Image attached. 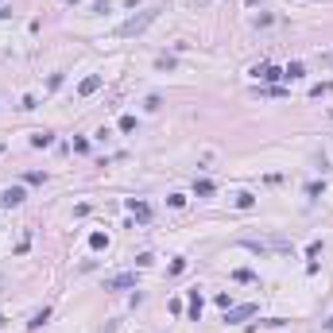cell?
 I'll return each mask as SVG.
<instances>
[{
	"instance_id": "cell-11",
	"label": "cell",
	"mask_w": 333,
	"mask_h": 333,
	"mask_svg": "<svg viewBox=\"0 0 333 333\" xmlns=\"http://www.w3.org/2000/svg\"><path fill=\"white\" fill-rule=\"evenodd\" d=\"M194 194H198V198H210V194H213V182H210V178H198V182H194Z\"/></svg>"
},
{
	"instance_id": "cell-13",
	"label": "cell",
	"mask_w": 333,
	"mask_h": 333,
	"mask_svg": "<svg viewBox=\"0 0 333 333\" xmlns=\"http://www.w3.org/2000/svg\"><path fill=\"white\" fill-rule=\"evenodd\" d=\"M31 143H35V148H51L54 136H51V132H39V136H31Z\"/></svg>"
},
{
	"instance_id": "cell-16",
	"label": "cell",
	"mask_w": 333,
	"mask_h": 333,
	"mask_svg": "<svg viewBox=\"0 0 333 333\" xmlns=\"http://www.w3.org/2000/svg\"><path fill=\"white\" fill-rule=\"evenodd\" d=\"M322 190H325V182H310V186H306L310 198H322Z\"/></svg>"
},
{
	"instance_id": "cell-20",
	"label": "cell",
	"mask_w": 333,
	"mask_h": 333,
	"mask_svg": "<svg viewBox=\"0 0 333 333\" xmlns=\"http://www.w3.org/2000/svg\"><path fill=\"white\" fill-rule=\"evenodd\" d=\"M0 325H4V318H0Z\"/></svg>"
},
{
	"instance_id": "cell-12",
	"label": "cell",
	"mask_w": 333,
	"mask_h": 333,
	"mask_svg": "<svg viewBox=\"0 0 333 333\" xmlns=\"http://www.w3.org/2000/svg\"><path fill=\"white\" fill-rule=\"evenodd\" d=\"M47 318H51V310L43 306V310H39V314H31V322H27V329H39V325H43Z\"/></svg>"
},
{
	"instance_id": "cell-14",
	"label": "cell",
	"mask_w": 333,
	"mask_h": 333,
	"mask_svg": "<svg viewBox=\"0 0 333 333\" xmlns=\"http://www.w3.org/2000/svg\"><path fill=\"white\" fill-rule=\"evenodd\" d=\"M237 205H240V210H252L256 198H252V194H237Z\"/></svg>"
},
{
	"instance_id": "cell-1",
	"label": "cell",
	"mask_w": 333,
	"mask_h": 333,
	"mask_svg": "<svg viewBox=\"0 0 333 333\" xmlns=\"http://www.w3.org/2000/svg\"><path fill=\"white\" fill-rule=\"evenodd\" d=\"M240 244H244L248 252H260V256H283V252H290V240L287 237H263V240L244 237Z\"/></svg>"
},
{
	"instance_id": "cell-21",
	"label": "cell",
	"mask_w": 333,
	"mask_h": 333,
	"mask_svg": "<svg viewBox=\"0 0 333 333\" xmlns=\"http://www.w3.org/2000/svg\"><path fill=\"white\" fill-rule=\"evenodd\" d=\"M329 62H333V54H329Z\"/></svg>"
},
{
	"instance_id": "cell-19",
	"label": "cell",
	"mask_w": 333,
	"mask_h": 333,
	"mask_svg": "<svg viewBox=\"0 0 333 333\" xmlns=\"http://www.w3.org/2000/svg\"><path fill=\"white\" fill-rule=\"evenodd\" d=\"M329 333H333V318H329Z\"/></svg>"
},
{
	"instance_id": "cell-8",
	"label": "cell",
	"mask_w": 333,
	"mask_h": 333,
	"mask_svg": "<svg viewBox=\"0 0 333 333\" xmlns=\"http://www.w3.org/2000/svg\"><path fill=\"white\" fill-rule=\"evenodd\" d=\"M202 306H205V298L198 295V290H190V318H194V322L202 318Z\"/></svg>"
},
{
	"instance_id": "cell-4",
	"label": "cell",
	"mask_w": 333,
	"mask_h": 333,
	"mask_svg": "<svg viewBox=\"0 0 333 333\" xmlns=\"http://www.w3.org/2000/svg\"><path fill=\"white\" fill-rule=\"evenodd\" d=\"M252 74H256L260 81H279V78H283V70H279V66H272V62H260V66H252Z\"/></svg>"
},
{
	"instance_id": "cell-5",
	"label": "cell",
	"mask_w": 333,
	"mask_h": 333,
	"mask_svg": "<svg viewBox=\"0 0 333 333\" xmlns=\"http://www.w3.org/2000/svg\"><path fill=\"white\" fill-rule=\"evenodd\" d=\"M24 202V186H8V190L0 194V205H4V210H12V205H19Z\"/></svg>"
},
{
	"instance_id": "cell-7",
	"label": "cell",
	"mask_w": 333,
	"mask_h": 333,
	"mask_svg": "<svg viewBox=\"0 0 333 333\" xmlns=\"http://www.w3.org/2000/svg\"><path fill=\"white\" fill-rule=\"evenodd\" d=\"M97 89H101V74H89V78H81L78 93H81V97H89V93H97Z\"/></svg>"
},
{
	"instance_id": "cell-9",
	"label": "cell",
	"mask_w": 333,
	"mask_h": 333,
	"mask_svg": "<svg viewBox=\"0 0 333 333\" xmlns=\"http://www.w3.org/2000/svg\"><path fill=\"white\" fill-rule=\"evenodd\" d=\"M128 210L136 213V217H140V221H148V217H151V210H148V205H143V202H136V198H128Z\"/></svg>"
},
{
	"instance_id": "cell-6",
	"label": "cell",
	"mask_w": 333,
	"mask_h": 333,
	"mask_svg": "<svg viewBox=\"0 0 333 333\" xmlns=\"http://www.w3.org/2000/svg\"><path fill=\"white\" fill-rule=\"evenodd\" d=\"M128 287H136V275H113L105 283V290H128Z\"/></svg>"
},
{
	"instance_id": "cell-10",
	"label": "cell",
	"mask_w": 333,
	"mask_h": 333,
	"mask_svg": "<svg viewBox=\"0 0 333 333\" xmlns=\"http://www.w3.org/2000/svg\"><path fill=\"white\" fill-rule=\"evenodd\" d=\"M302 74H306V66H302V62H290L287 70H283V78H290V81H298V78H302Z\"/></svg>"
},
{
	"instance_id": "cell-15",
	"label": "cell",
	"mask_w": 333,
	"mask_h": 333,
	"mask_svg": "<svg viewBox=\"0 0 333 333\" xmlns=\"http://www.w3.org/2000/svg\"><path fill=\"white\" fill-rule=\"evenodd\" d=\"M105 244H109L105 233H93V237H89V248H105Z\"/></svg>"
},
{
	"instance_id": "cell-17",
	"label": "cell",
	"mask_w": 333,
	"mask_h": 333,
	"mask_svg": "<svg viewBox=\"0 0 333 333\" xmlns=\"http://www.w3.org/2000/svg\"><path fill=\"white\" fill-rule=\"evenodd\" d=\"M233 279H237V283H252V279H256V275H252V272H248V267H240V272H237V275H233Z\"/></svg>"
},
{
	"instance_id": "cell-18",
	"label": "cell",
	"mask_w": 333,
	"mask_h": 333,
	"mask_svg": "<svg viewBox=\"0 0 333 333\" xmlns=\"http://www.w3.org/2000/svg\"><path fill=\"white\" fill-rule=\"evenodd\" d=\"M136 128V116H120V132H132Z\"/></svg>"
},
{
	"instance_id": "cell-2",
	"label": "cell",
	"mask_w": 333,
	"mask_h": 333,
	"mask_svg": "<svg viewBox=\"0 0 333 333\" xmlns=\"http://www.w3.org/2000/svg\"><path fill=\"white\" fill-rule=\"evenodd\" d=\"M159 12H163V8H148V12H140V16L124 19V24L116 27V35L132 39V35H140V31H148V27H151V24H155V19H159Z\"/></svg>"
},
{
	"instance_id": "cell-3",
	"label": "cell",
	"mask_w": 333,
	"mask_h": 333,
	"mask_svg": "<svg viewBox=\"0 0 333 333\" xmlns=\"http://www.w3.org/2000/svg\"><path fill=\"white\" fill-rule=\"evenodd\" d=\"M252 314H256L252 302H240V306H228V310H225V322L237 325V322H244V318H252Z\"/></svg>"
}]
</instances>
